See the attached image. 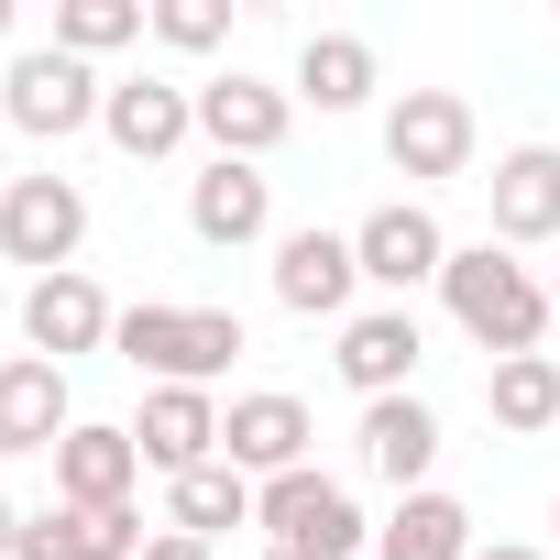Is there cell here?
Returning a JSON list of instances; mask_svg holds the SVG:
<instances>
[{
	"label": "cell",
	"mask_w": 560,
	"mask_h": 560,
	"mask_svg": "<svg viewBox=\"0 0 560 560\" xmlns=\"http://www.w3.org/2000/svg\"><path fill=\"white\" fill-rule=\"evenodd\" d=\"M440 308L462 319V341H483L494 363H516V352H538L549 341V275H527L505 242H451V275H440Z\"/></svg>",
	"instance_id": "cell-1"
},
{
	"label": "cell",
	"mask_w": 560,
	"mask_h": 560,
	"mask_svg": "<svg viewBox=\"0 0 560 560\" xmlns=\"http://www.w3.org/2000/svg\"><path fill=\"white\" fill-rule=\"evenodd\" d=\"M110 352H121L132 374H154V385H220V374L242 363V319H231V308H176V298H143V308H121Z\"/></svg>",
	"instance_id": "cell-2"
},
{
	"label": "cell",
	"mask_w": 560,
	"mask_h": 560,
	"mask_svg": "<svg viewBox=\"0 0 560 560\" xmlns=\"http://www.w3.org/2000/svg\"><path fill=\"white\" fill-rule=\"evenodd\" d=\"M253 527H264V549H298V560H363V549H374L352 483H330L319 462H308V472L253 483Z\"/></svg>",
	"instance_id": "cell-3"
},
{
	"label": "cell",
	"mask_w": 560,
	"mask_h": 560,
	"mask_svg": "<svg viewBox=\"0 0 560 560\" xmlns=\"http://www.w3.org/2000/svg\"><path fill=\"white\" fill-rule=\"evenodd\" d=\"M352 253H363V287H385L396 308L451 275V231H440L429 198H385V209H363V220H352Z\"/></svg>",
	"instance_id": "cell-4"
},
{
	"label": "cell",
	"mask_w": 560,
	"mask_h": 560,
	"mask_svg": "<svg viewBox=\"0 0 560 560\" xmlns=\"http://www.w3.org/2000/svg\"><path fill=\"white\" fill-rule=\"evenodd\" d=\"M78 242H89V187L78 176H12L0 187V253L34 264V275H78Z\"/></svg>",
	"instance_id": "cell-5"
},
{
	"label": "cell",
	"mask_w": 560,
	"mask_h": 560,
	"mask_svg": "<svg viewBox=\"0 0 560 560\" xmlns=\"http://www.w3.org/2000/svg\"><path fill=\"white\" fill-rule=\"evenodd\" d=\"M100 100H110V78H100V67H78V56H56V45H23V56H12V78H0V110H12V132H34V143L89 132V121H100Z\"/></svg>",
	"instance_id": "cell-6"
},
{
	"label": "cell",
	"mask_w": 560,
	"mask_h": 560,
	"mask_svg": "<svg viewBox=\"0 0 560 560\" xmlns=\"http://www.w3.org/2000/svg\"><path fill=\"white\" fill-rule=\"evenodd\" d=\"M472 100L462 89H407L396 110H385V165L396 176H418V187H451V176H472Z\"/></svg>",
	"instance_id": "cell-7"
},
{
	"label": "cell",
	"mask_w": 560,
	"mask_h": 560,
	"mask_svg": "<svg viewBox=\"0 0 560 560\" xmlns=\"http://www.w3.org/2000/svg\"><path fill=\"white\" fill-rule=\"evenodd\" d=\"M308 440H319V418H308L287 385H253V396H231V407H220V462H231V472H253V483L308 472Z\"/></svg>",
	"instance_id": "cell-8"
},
{
	"label": "cell",
	"mask_w": 560,
	"mask_h": 560,
	"mask_svg": "<svg viewBox=\"0 0 560 560\" xmlns=\"http://www.w3.org/2000/svg\"><path fill=\"white\" fill-rule=\"evenodd\" d=\"M298 132V89H264V78H198V143L231 154V165H264L275 143Z\"/></svg>",
	"instance_id": "cell-9"
},
{
	"label": "cell",
	"mask_w": 560,
	"mask_h": 560,
	"mask_svg": "<svg viewBox=\"0 0 560 560\" xmlns=\"http://www.w3.org/2000/svg\"><path fill=\"white\" fill-rule=\"evenodd\" d=\"M352 298H363V253H352V231H287L275 242V308H298V319H352Z\"/></svg>",
	"instance_id": "cell-10"
},
{
	"label": "cell",
	"mask_w": 560,
	"mask_h": 560,
	"mask_svg": "<svg viewBox=\"0 0 560 560\" xmlns=\"http://www.w3.org/2000/svg\"><path fill=\"white\" fill-rule=\"evenodd\" d=\"M341 385L374 407V396H418V363H429V330H418V308H352L341 319Z\"/></svg>",
	"instance_id": "cell-11"
},
{
	"label": "cell",
	"mask_w": 560,
	"mask_h": 560,
	"mask_svg": "<svg viewBox=\"0 0 560 560\" xmlns=\"http://www.w3.org/2000/svg\"><path fill=\"white\" fill-rule=\"evenodd\" d=\"M110 330H121V308L100 298V275H34V287H23V341H34L45 363L110 352Z\"/></svg>",
	"instance_id": "cell-12"
},
{
	"label": "cell",
	"mask_w": 560,
	"mask_h": 560,
	"mask_svg": "<svg viewBox=\"0 0 560 560\" xmlns=\"http://www.w3.org/2000/svg\"><path fill=\"white\" fill-rule=\"evenodd\" d=\"M187 231H198L209 253H242V242H264V231H275V176H264V165H231V154H209V165L187 176Z\"/></svg>",
	"instance_id": "cell-13"
},
{
	"label": "cell",
	"mask_w": 560,
	"mask_h": 560,
	"mask_svg": "<svg viewBox=\"0 0 560 560\" xmlns=\"http://www.w3.org/2000/svg\"><path fill=\"white\" fill-rule=\"evenodd\" d=\"M132 451H143V472H198V462H220V396L209 385H143V418H132Z\"/></svg>",
	"instance_id": "cell-14"
},
{
	"label": "cell",
	"mask_w": 560,
	"mask_h": 560,
	"mask_svg": "<svg viewBox=\"0 0 560 560\" xmlns=\"http://www.w3.org/2000/svg\"><path fill=\"white\" fill-rule=\"evenodd\" d=\"M483 198H494V231H483V242H505V253L560 242V143H516V154H494Z\"/></svg>",
	"instance_id": "cell-15"
},
{
	"label": "cell",
	"mask_w": 560,
	"mask_h": 560,
	"mask_svg": "<svg viewBox=\"0 0 560 560\" xmlns=\"http://www.w3.org/2000/svg\"><path fill=\"white\" fill-rule=\"evenodd\" d=\"M100 132H110L132 165H165V154L198 132V89H176V78H110V100H100Z\"/></svg>",
	"instance_id": "cell-16"
},
{
	"label": "cell",
	"mask_w": 560,
	"mask_h": 560,
	"mask_svg": "<svg viewBox=\"0 0 560 560\" xmlns=\"http://www.w3.org/2000/svg\"><path fill=\"white\" fill-rule=\"evenodd\" d=\"M352 440H363V472H374V483L429 494V462H440V418H429V396H374Z\"/></svg>",
	"instance_id": "cell-17"
},
{
	"label": "cell",
	"mask_w": 560,
	"mask_h": 560,
	"mask_svg": "<svg viewBox=\"0 0 560 560\" xmlns=\"http://www.w3.org/2000/svg\"><path fill=\"white\" fill-rule=\"evenodd\" d=\"M132 483H143V451H132V429H110V418H78V429L56 440V505H132Z\"/></svg>",
	"instance_id": "cell-18"
},
{
	"label": "cell",
	"mask_w": 560,
	"mask_h": 560,
	"mask_svg": "<svg viewBox=\"0 0 560 560\" xmlns=\"http://www.w3.org/2000/svg\"><path fill=\"white\" fill-rule=\"evenodd\" d=\"M143 516L132 505H45V516H23V549L12 560H143Z\"/></svg>",
	"instance_id": "cell-19"
},
{
	"label": "cell",
	"mask_w": 560,
	"mask_h": 560,
	"mask_svg": "<svg viewBox=\"0 0 560 560\" xmlns=\"http://www.w3.org/2000/svg\"><path fill=\"white\" fill-rule=\"evenodd\" d=\"M67 429H78L67 363H45V352H12V363H0V451H56Z\"/></svg>",
	"instance_id": "cell-20"
},
{
	"label": "cell",
	"mask_w": 560,
	"mask_h": 560,
	"mask_svg": "<svg viewBox=\"0 0 560 560\" xmlns=\"http://www.w3.org/2000/svg\"><path fill=\"white\" fill-rule=\"evenodd\" d=\"M483 538H472V505L462 494H396V516L374 527V560H472Z\"/></svg>",
	"instance_id": "cell-21"
},
{
	"label": "cell",
	"mask_w": 560,
	"mask_h": 560,
	"mask_svg": "<svg viewBox=\"0 0 560 560\" xmlns=\"http://www.w3.org/2000/svg\"><path fill=\"white\" fill-rule=\"evenodd\" d=\"M374 89H385V67H374L363 34H308V45H298V100H308V110H363Z\"/></svg>",
	"instance_id": "cell-22"
},
{
	"label": "cell",
	"mask_w": 560,
	"mask_h": 560,
	"mask_svg": "<svg viewBox=\"0 0 560 560\" xmlns=\"http://www.w3.org/2000/svg\"><path fill=\"white\" fill-rule=\"evenodd\" d=\"M165 527H187V538H231V527H253V472H231V462H198V472H176L165 483Z\"/></svg>",
	"instance_id": "cell-23"
},
{
	"label": "cell",
	"mask_w": 560,
	"mask_h": 560,
	"mask_svg": "<svg viewBox=\"0 0 560 560\" xmlns=\"http://www.w3.org/2000/svg\"><path fill=\"white\" fill-rule=\"evenodd\" d=\"M483 407H494V429H505V440H538V429H560V363H549V352H516V363H494V374H483Z\"/></svg>",
	"instance_id": "cell-24"
},
{
	"label": "cell",
	"mask_w": 560,
	"mask_h": 560,
	"mask_svg": "<svg viewBox=\"0 0 560 560\" xmlns=\"http://www.w3.org/2000/svg\"><path fill=\"white\" fill-rule=\"evenodd\" d=\"M143 34H154V0H56V56H78V67H100Z\"/></svg>",
	"instance_id": "cell-25"
},
{
	"label": "cell",
	"mask_w": 560,
	"mask_h": 560,
	"mask_svg": "<svg viewBox=\"0 0 560 560\" xmlns=\"http://www.w3.org/2000/svg\"><path fill=\"white\" fill-rule=\"evenodd\" d=\"M154 45H176V56H220V45H231V12H220V0H154Z\"/></svg>",
	"instance_id": "cell-26"
},
{
	"label": "cell",
	"mask_w": 560,
	"mask_h": 560,
	"mask_svg": "<svg viewBox=\"0 0 560 560\" xmlns=\"http://www.w3.org/2000/svg\"><path fill=\"white\" fill-rule=\"evenodd\" d=\"M143 560H220V549H209V538H187V527H154V538H143Z\"/></svg>",
	"instance_id": "cell-27"
},
{
	"label": "cell",
	"mask_w": 560,
	"mask_h": 560,
	"mask_svg": "<svg viewBox=\"0 0 560 560\" xmlns=\"http://www.w3.org/2000/svg\"><path fill=\"white\" fill-rule=\"evenodd\" d=\"M472 560H549V549H527V538H483Z\"/></svg>",
	"instance_id": "cell-28"
},
{
	"label": "cell",
	"mask_w": 560,
	"mask_h": 560,
	"mask_svg": "<svg viewBox=\"0 0 560 560\" xmlns=\"http://www.w3.org/2000/svg\"><path fill=\"white\" fill-rule=\"evenodd\" d=\"M12 549H23V505H12V494H0V560H12Z\"/></svg>",
	"instance_id": "cell-29"
},
{
	"label": "cell",
	"mask_w": 560,
	"mask_h": 560,
	"mask_svg": "<svg viewBox=\"0 0 560 560\" xmlns=\"http://www.w3.org/2000/svg\"><path fill=\"white\" fill-rule=\"evenodd\" d=\"M12 23H23V12H12V0H0V45H12Z\"/></svg>",
	"instance_id": "cell-30"
},
{
	"label": "cell",
	"mask_w": 560,
	"mask_h": 560,
	"mask_svg": "<svg viewBox=\"0 0 560 560\" xmlns=\"http://www.w3.org/2000/svg\"><path fill=\"white\" fill-rule=\"evenodd\" d=\"M549 308H560V275H549Z\"/></svg>",
	"instance_id": "cell-31"
},
{
	"label": "cell",
	"mask_w": 560,
	"mask_h": 560,
	"mask_svg": "<svg viewBox=\"0 0 560 560\" xmlns=\"http://www.w3.org/2000/svg\"><path fill=\"white\" fill-rule=\"evenodd\" d=\"M264 560H298V549H264Z\"/></svg>",
	"instance_id": "cell-32"
},
{
	"label": "cell",
	"mask_w": 560,
	"mask_h": 560,
	"mask_svg": "<svg viewBox=\"0 0 560 560\" xmlns=\"http://www.w3.org/2000/svg\"><path fill=\"white\" fill-rule=\"evenodd\" d=\"M549 527H560V505H549Z\"/></svg>",
	"instance_id": "cell-33"
}]
</instances>
